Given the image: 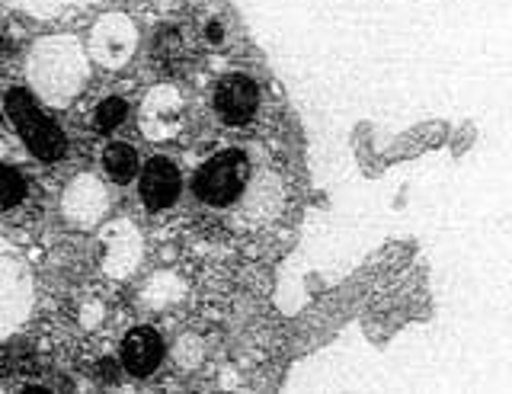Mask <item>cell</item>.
Here are the masks:
<instances>
[{
    "label": "cell",
    "instance_id": "cell-1",
    "mask_svg": "<svg viewBox=\"0 0 512 394\" xmlns=\"http://www.w3.org/2000/svg\"><path fill=\"white\" fill-rule=\"evenodd\" d=\"M7 116L16 125V132L26 141V148L45 164H58L64 154H68V138L58 129V125L48 119L39 103L32 100V93L23 87H13L7 93Z\"/></svg>",
    "mask_w": 512,
    "mask_h": 394
},
{
    "label": "cell",
    "instance_id": "cell-2",
    "mask_svg": "<svg viewBox=\"0 0 512 394\" xmlns=\"http://www.w3.org/2000/svg\"><path fill=\"white\" fill-rule=\"evenodd\" d=\"M247 183H250V161H247V154L237 148L218 151L215 157H208L196 170V177H192L196 196L212 209L234 206V202L244 196Z\"/></svg>",
    "mask_w": 512,
    "mask_h": 394
},
{
    "label": "cell",
    "instance_id": "cell-3",
    "mask_svg": "<svg viewBox=\"0 0 512 394\" xmlns=\"http://www.w3.org/2000/svg\"><path fill=\"white\" fill-rule=\"evenodd\" d=\"M260 109V87L247 74H228L215 87V113L228 125H247Z\"/></svg>",
    "mask_w": 512,
    "mask_h": 394
},
{
    "label": "cell",
    "instance_id": "cell-4",
    "mask_svg": "<svg viewBox=\"0 0 512 394\" xmlns=\"http://www.w3.org/2000/svg\"><path fill=\"white\" fill-rule=\"evenodd\" d=\"M180 170H176L173 161L167 157H154V161L144 164L141 170V202L148 206L151 212H160V209H170L176 196H180Z\"/></svg>",
    "mask_w": 512,
    "mask_h": 394
},
{
    "label": "cell",
    "instance_id": "cell-5",
    "mask_svg": "<svg viewBox=\"0 0 512 394\" xmlns=\"http://www.w3.org/2000/svg\"><path fill=\"white\" fill-rule=\"evenodd\" d=\"M164 362V340L154 327H135L122 340V369L128 375H151Z\"/></svg>",
    "mask_w": 512,
    "mask_h": 394
},
{
    "label": "cell",
    "instance_id": "cell-6",
    "mask_svg": "<svg viewBox=\"0 0 512 394\" xmlns=\"http://www.w3.org/2000/svg\"><path fill=\"white\" fill-rule=\"evenodd\" d=\"M103 164H106L112 180L125 183V180H132L135 173H138V151L132 145H122V141H119V145H109L106 148Z\"/></svg>",
    "mask_w": 512,
    "mask_h": 394
},
{
    "label": "cell",
    "instance_id": "cell-7",
    "mask_svg": "<svg viewBox=\"0 0 512 394\" xmlns=\"http://www.w3.org/2000/svg\"><path fill=\"white\" fill-rule=\"evenodd\" d=\"M26 196V180L20 170L0 167V212H7L13 206H20Z\"/></svg>",
    "mask_w": 512,
    "mask_h": 394
},
{
    "label": "cell",
    "instance_id": "cell-8",
    "mask_svg": "<svg viewBox=\"0 0 512 394\" xmlns=\"http://www.w3.org/2000/svg\"><path fill=\"white\" fill-rule=\"evenodd\" d=\"M125 109H128V106H125L119 97H109V100H103L100 106H96V116H93L96 129H100V132H112V129H119L122 119H125Z\"/></svg>",
    "mask_w": 512,
    "mask_h": 394
},
{
    "label": "cell",
    "instance_id": "cell-9",
    "mask_svg": "<svg viewBox=\"0 0 512 394\" xmlns=\"http://www.w3.org/2000/svg\"><path fill=\"white\" fill-rule=\"evenodd\" d=\"M205 39H208V42H221V39H224V29H221V23H215V20L208 23V26H205Z\"/></svg>",
    "mask_w": 512,
    "mask_h": 394
}]
</instances>
